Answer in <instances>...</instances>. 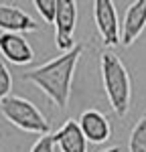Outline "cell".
Segmentation results:
<instances>
[{
    "label": "cell",
    "instance_id": "1",
    "mask_svg": "<svg viewBox=\"0 0 146 152\" xmlns=\"http://www.w3.org/2000/svg\"><path fill=\"white\" fill-rule=\"evenodd\" d=\"M81 53H83V47L75 45L71 51L61 53L59 57L43 63L41 67L23 73L20 79L36 85L59 110H63V107H67L69 97H71L73 75H75V67H77Z\"/></svg>",
    "mask_w": 146,
    "mask_h": 152
},
{
    "label": "cell",
    "instance_id": "2",
    "mask_svg": "<svg viewBox=\"0 0 146 152\" xmlns=\"http://www.w3.org/2000/svg\"><path fill=\"white\" fill-rule=\"evenodd\" d=\"M99 71H101L104 91L114 114L118 118H124L132 105V79L126 65L116 53L106 51L99 57Z\"/></svg>",
    "mask_w": 146,
    "mask_h": 152
},
{
    "label": "cell",
    "instance_id": "3",
    "mask_svg": "<svg viewBox=\"0 0 146 152\" xmlns=\"http://www.w3.org/2000/svg\"><path fill=\"white\" fill-rule=\"evenodd\" d=\"M0 114L12 126H16L23 132H28V134L47 136L49 130H51L47 116L33 102H28L26 97H20V95H8L6 99H2L0 102Z\"/></svg>",
    "mask_w": 146,
    "mask_h": 152
},
{
    "label": "cell",
    "instance_id": "4",
    "mask_svg": "<svg viewBox=\"0 0 146 152\" xmlns=\"http://www.w3.org/2000/svg\"><path fill=\"white\" fill-rule=\"evenodd\" d=\"M55 45L59 51L67 53L75 47L73 33L77 26V4L73 0H57L55 14Z\"/></svg>",
    "mask_w": 146,
    "mask_h": 152
},
{
    "label": "cell",
    "instance_id": "5",
    "mask_svg": "<svg viewBox=\"0 0 146 152\" xmlns=\"http://www.w3.org/2000/svg\"><path fill=\"white\" fill-rule=\"evenodd\" d=\"M93 20H96V28L101 43L106 47H116L120 43L122 35V24L118 23V12L114 2L110 0H96L93 2Z\"/></svg>",
    "mask_w": 146,
    "mask_h": 152
},
{
    "label": "cell",
    "instance_id": "6",
    "mask_svg": "<svg viewBox=\"0 0 146 152\" xmlns=\"http://www.w3.org/2000/svg\"><path fill=\"white\" fill-rule=\"evenodd\" d=\"M0 31L2 33H14V35H26V33H36L39 23L24 12L16 4H0Z\"/></svg>",
    "mask_w": 146,
    "mask_h": 152
},
{
    "label": "cell",
    "instance_id": "7",
    "mask_svg": "<svg viewBox=\"0 0 146 152\" xmlns=\"http://www.w3.org/2000/svg\"><path fill=\"white\" fill-rule=\"evenodd\" d=\"M77 124H79V128L83 132L85 140L91 142V144H104L112 136L110 120L99 110H85V112H81Z\"/></svg>",
    "mask_w": 146,
    "mask_h": 152
},
{
    "label": "cell",
    "instance_id": "8",
    "mask_svg": "<svg viewBox=\"0 0 146 152\" xmlns=\"http://www.w3.org/2000/svg\"><path fill=\"white\" fill-rule=\"evenodd\" d=\"M0 55L12 65H28L35 59V51L23 35L0 33Z\"/></svg>",
    "mask_w": 146,
    "mask_h": 152
},
{
    "label": "cell",
    "instance_id": "9",
    "mask_svg": "<svg viewBox=\"0 0 146 152\" xmlns=\"http://www.w3.org/2000/svg\"><path fill=\"white\" fill-rule=\"evenodd\" d=\"M144 28H146V0H136L126 8L124 23H122L120 43L124 47H130L134 41L144 33Z\"/></svg>",
    "mask_w": 146,
    "mask_h": 152
},
{
    "label": "cell",
    "instance_id": "10",
    "mask_svg": "<svg viewBox=\"0 0 146 152\" xmlns=\"http://www.w3.org/2000/svg\"><path fill=\"white\" fill-rule=\"evenodd\" d=\"M53 140L61 152H87V140L77 120H65L63 126L53 134Z\"/></svg>",
    "mask_w": 146,
    "mask_h": 152
},
{
    "label": "cell",
    "instance_id": "11",
    "mask_svg": "<svg viewBox=\"0 0 146 152\" xmlns=\"http://www.w3.org/2000/svg\"><path fill=\"white\" fill-rule=\"evenodd\" d=\"M130 152H146V114L132 128L130 134Z\"/></svg>",
    "mask_w": 146,
    "mask_h": 152
},
{
    "label": "cell",
    "instance_id": "12",
    "mask_svg": "<svg viewBox=\"0 0 146 152\" xmlns=\"http://www.w3.org/2000/svg\"><path fill=\"white\" fill-rule=\"evenodd\" d=\"M35 4L36 12L43 16V20L45 23H55V14H57V0H35L33 2Z\"/></svg>",
    "mask_w": 146,
    "mask_h": 152
},
{
    "label": "cell",
    "instance_id": "13",
    "mask_svg": "<svg viewBox=\"0 0 146 152\" xmlns=\"http://www.w3.org/2000/svg\"><path fill=\"white\" fill-rule=\"evenodd\" d=\"M10 89H12V75L8 67L0 61V102L10 95Z\"/></svg>",
    "mask_w": 146,
    "mask_h": 152
},
{
    "label": "cell",
    "instance_id": "14",
    "mask_svg": "<svg viewBox=\"0 0 146 152\" xmlns=\"http://www.w3.org/2000/svg\"><path fill=\"white\" fill-rule=\"evenodd\" d=\"M28 152H55V140H53V134L47 136H39V140L31 146Z\"/></svg>",
    "mask_w": 146,
    "mask_h": 152
},
{
    "label": "cell",
    "instance_id": "15",
    "mask_svg": "<svg viewBox=\"0 0 146 152\" xmlns=\"http://www.w3.org/2000/svg\"><path fill=\"white\" fill-rule=\"evenodd\" d=\"M101 152H120V148H108V150H101Z\"/></svg>",
    "mask_w": 146,
    "mask_h": 152
}]
</instances>
